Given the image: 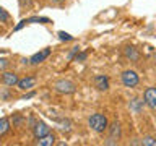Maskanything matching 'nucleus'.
Wrapping results in <instances>:
<instances>
[{"instance_id": "1", "label": "nucleus", "mask_w": 156, "mask_h": 146, "mask_svg": "<svg viewBox=\"0 0 156 146\" xmlns=\"http://www.w3.org/2000/svg\"><path fill=\"white\" fill-rule=\"evenodd\" d=\"M88 123H90L91 130L98 131V133H102L104 130L109 128V122H107L106 115H102V114H93L88 119Z\"/></svg>"}, {"instance_id": "2", "label": "nucleus", "mask_w": 156, "mask_h": 146, "mask_svg": "<svg viewBox=\"0 0 156 146\" xmlns=\"http://www.w3.org/2000/svg\"><path fill=\"white\" fill-rule=\"evenodd\" d=\"M122 83H124V86H127V88H135L138 85V75H136V71L125 70L122 73Z\"/></svg>"}, {"instance_id": "3", "label": "nucleus", "mask_w": 156, "mask_h": 146, "mask_svg": "<svg viewBox=\"0 0 156 146\" xmlns=\"http://www.w3.org/2000/svg\"><path fill=\"white\" fill-rule=\"evenodd\" d=\"M54 88H55V91L60 92V94H72V92H75V85L68 80H58L55 85H54Z\"/></svg>"}, {"instance_id": "4", "label": "nucleus", "mask_w": 156, "mask_h": 146, "mask_svg": "<svg viewBox=\"0 0 156 146\" xmlns=\"http://www.w3.org/2000/svg\"><path fill=\"white\" fill-rule=\"evenodd\" d=\"M143 99H145V104L148 106L151 110L156 112V88H146Z\"/></svg>"}, {"instance_id": "5", "label": "nucleus", "mask_w": 156, "mask_h": 146, "mask_svg": "<svg viewBox=\"0 0 156 146\" xmlns=\"http://www.w3.org/2000/svg\"><path fill=\"white\" fill-rule=\"evenodd\" d=\"M2 83L5 86H16L20 83V78L13 71H2Z\"/></svg>"}, {"instance_id": "6", "label": "nucleus", "mask_w": 156, "mask_h": 146, "mask_svg": "<svg viewBox=\"0 0 156 146\" xmlns=\"http://www.w3.org/2000/svg\"><path fill=\"white\" fill-rule=\"evenodd\" d=\"M49 55H51V49H44V50L34 54V55L29 58V63H33V65H37V63H41V62L46 60Z\"/></svg>"}, {"instance_id": "7", "label": "nucleus", "mask_w": 156, "mask_h": 146, "mask_svg": "<svg viewBox=\"0 0 156 146\" xmlns=\"http://www.w3.org/2000/svg\"><path fill=\"white\" fill-rule=\"evenodd\" d=\"M94 86H96L99 91H107V89H109V80H107V76L98 75V76L94 78Z\"/></svg>"}, {"instance_id": "8", "label": "nucleus", "mask_w": 156, "mask_h": 146, "mask_svg": "<svg viewBox=\"0 0 156 146\" xmlns=\"http://www.w3.org/2000/svg\"><path fill=\"white\" fill-rule=\"evenodd\" d=\"M47 133H51V131H49L47 123H44V122H37V123L34 125V136H36V138L46 136Z\"/></svg>"}, {"instance_id": "9", "label": "nucleus", "mask_w": 156, "mask_h": 146, "mask_svg": "<svg viewBox=\"0 0 156 146\" xmlns=\"http://www.w3.org/2000/svg\"><path fill=\"white\" fill-rule=\"evenodd\" d=\"M34 85H36V78H34V76H28V78H24V80H20L18 88H20V89H23V91H26V89H31Z\"/></svg>"}, {"instance_id": "10", "label": "nucleus", "mask_w": 156, "mask_h": 146, "mask_svg": "<svg viewBox=\"0 0 156 146\" xmlns=\"http://www.w3.org/2000/svg\"><path fill=\"white\" fill-rule=\"evenodd\" d=\"M36 143L39 146H52L54 143H55V136H54L52 133H47L46 136H41V138H37Z\"/></svg>"}, {"instance_id": "11", "label": "nucleus", "mask_w": 156, "mask_h": 146, "mask_svg": "<svg viewBox=\"0 0 156 146\" xmlns=\"http://www.w3.org/2000/svg\"><path fill=\"white\" fill-rule=\"evenodd\" d=\"M124 54H125L127 58H130L132 62H138V58H140V54L136 52V49L135 47H130V46L124 49Z\"/></svg>"}, {"instance_id": "12", "label": "nucleus", "mask_w": 156, "mask_h": 146, "mask_svg": "<svg viewBox=\"0 0 156 146\" xmlns=\"http://www.w3.org/2000/svg\"><path fill=\"white\" fill-rule=\"evenodd\" d=\"M109 135L112 136V138H115V140H119V138H120L122 130H120V125L117 123V122H114V123H111V125H109Z\"/></svg>"}, {"instance_id": "13", "label": "nucleus", "mask_w": 156, "mask_h": 146, "mask_svg": "<svg viewBox=\"0 0 156 146\" xmlns=\"http://www.w3.org/2000/svg\"><path fill=\"white\" fill-rule=\"evenodd\" d=\"M143 104H145V99H143V101H140V99L130 101V110H133L135 114H138V112L143 109Z\"/></svg>"}, {"instance_id": "14", "label": "nucleus", "mask_w": 156, "mask_h": 146, "mask_svg": "<svg viewBox=\"0 0 156 146\" xmlns=\"http://www.w3.org/2000/svg\"><path fill=\"white\" fill-rule=\"evenodd\" d=\"M10 130V120L7 119V117H3L2 120H0V136L7 135Z\"/></svg>"}, {"instance_id": "15", "label": "nucleus", "mask_w": 156, "mask_h": 146, "mask_svg": "<svg viewBox=\"0 0 156 146\" xmlns=\"http://www.w3.org/2000/svg\"><path fill=\"white\" fill-rule=\"evenodd\" d=\"M141 144L143 146H156V140L153 136H145V138L141 140Z\"/></svg>"}, {"instance_id": "16", "label": "nucleus", "mask_w": 156, "mask_h": 146, "mask_svg": "<svg viewBox=\"0 0 156 146\" xmlns=\"http://www.w3.org/2000/svg\"><path fill=\"white\" fill-rule=\"evenodd\" d=\"M58 37H60L62 39V41H72V36H70V34H67V33H63V31H60V33H58Z\"/></svg>"}, {"instance_id": "17", "label": "nucleus", "mask_w": 156, "mask_h": 146, "mask_svg": "<svg viewBox=\"0 0 156 146\" xmlns=\"http://www.w3.org/2000/svg\"><path fill=\"white\" fill-rule=\"evenodd\" d=\"M0 15H2V23H7L8 21V13H7V10L5 8H0Z\"/></svg>"}, {"instance_id": "18", "label": "nucleus", "mask_w": 156, "mask_h": 146, "mask_svg": "<svg viewBox=\"0 0 156 146\" xmlns=\"http://www.w3.org/2000/svg\"><path fill=\"white\" fill-rule=\"evenodd\" d=\"M86 55H88L86 52H83V54H76L75 60H76V62H80V60H85V58H86Z\"/></svg>"}, {"instance_id": "19", "label": "nucleus", "mask_w": 156, "mask_h": 146, "mask_svg": "<svg viewBox=\"0 0 156 146\" xmlns=\"http://www.w3.org/2000/svg\"><path fill=\"white\" fill-rule=\"evenodd\" d=\"M78 52H80V47H73L72 52L68 54V58H73V55H75V54H78Z\"/></svg>"}, {"instance_id": "20", "label": "nucleus", "mask_w": 156, "mask_h": 146, "mask_svg": "<svg viewBox=\"0 0 156 146\" xmlns=\"http://www.w3.org/2000/svg\"><path fill=\"white\" fill-rule=\"evenodd\" d=\"M20 2H21V5H23V7H24V5H26L28 8L31 7V0H20Z\"/></svg>"}, {"instance_id": "21", "label": "nucleus", "mask_w": 156, "mask_h": 146, "mask_svg": "<svg viewBox=\"0 0 156 146\" xmlns=\"http://www.w3.org/2000/svg\"><path fill=\"white\" fill-rule=\"evenodd\" d=\"M0 62H2V71H5V67H7V60H5V58H2Z\"/></svg>"}, {"instance_id": "22", "label": "nucleus", "mask_w": 156, "mask_h": 146, "mask_svg": "<svg viewBox=\"0 0 156 146\" xmlns=\"http://www.w3.org/2000/svg\"><path fill=\"white\" fill-rule=\"evenodd\" d=\"M33 96H34V92H29V94H26L23 97V99H29V97H33Z\"/></svg>"}, {"instance_id": "23", "label": "nucleus", "mask_w": 156, "mask_h": 146, "mask_svg": "<svg viewBox=\"0 0 156 146\" xmlns=\"http://www.w3.org/2000/svg\"><path fill=\"white\" fill-rule=\"evenodd\" d=\"M54 2H55V3H58V2H62V0H54Z\"/></svg>"}]
</instances>
